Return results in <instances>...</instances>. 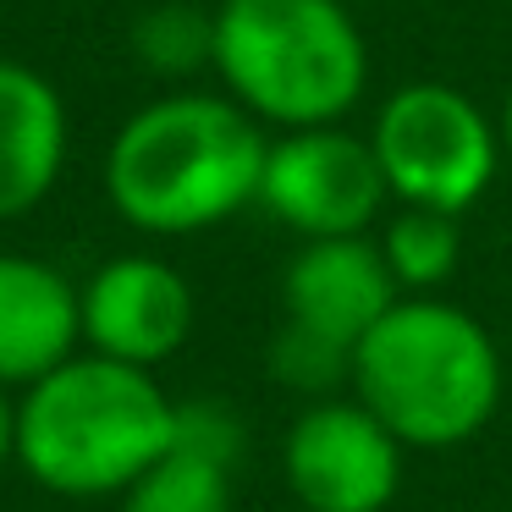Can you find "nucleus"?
Masks as SVG:
<instances>
[{"mask_svg": "<svg viewBox=\"0 0 512 512\" xmlns=\"http://www.w3.org/2000/svg\"><path fill=\"white\" fill-rule=\"evenodd\" d=\"M265 149V127L232 94L171 89L116 127L105 199L133 232L199 237L259 204Z\"/></svg>", "mask_w": 512, "mask_h": 512, "instance_id": "f257e3e1", "label": "nucleus"}, {"mask_svg": "<svg viewBox=\"0 0 512 512\" xmlns=\"http://www.w3.org/2000/svg\"><path fill=\"white\" fill-rule=\"evenodd\" d=\"M347 391L408 452H457L501 413L507 358L463 303L402 292L353 347Z\"/></svg>", "mask_w": 512, "mask_h": 512, "instance_id": "f03ea898", "label": "nucleus"}, {"mask_svg": "<svg viewBox=\"0 0 512 512\" xmlns=\"http://www.w3.org/2000/svg\"><path fill=\"white\" fill-rule=\"evenodd\" d=\"M177 397L155 369L78 353L17 391V468L67 501L122 496L155 457L171 452Z\"/></svg>", "mask_w": 512, "mask_h": 512, "instance_id": "7ed1b4c3", "label": "nucleus"}, {"mask_svg": "<svg viewBox=\"0 0 512 512\" xmlns=\"http://www.w3.org/2000/svg\"><path fill=\"white\" fill-rule=\"evenodd\" d=\"M210 72L259 127L298 133L358 111L369 45L353 0H221Z\"/></svg>", "mask_w": 512, "mask_h": 512, "instance_id": "20e7f679", "label": "nucleus"}, {"mask_svg": "<svg viewBox=\"0 0 512 512\" xmlns=\"http://www.w3.org/2000/svg\"><path fill=\"white\" fill-rule=\"evenodd\" d=\"M369 149L397 204L468 215L501 166V133L463 89L441 78L402 83L380 100Z\"/></svg>", "mask_w": 512, "mask_h": 512, "instance_id": "39448f33", "label": "nucleus"}, {"mask_svg": "<svg viewBox=\"0 0 512 512\" xmlns=\"http://www.w3.org/2000/svg\"><path fill=\"white\" fill-rule=\"evenodd\" d=\"M386 177L375 166L369 133L298 127L276 133L259 171V210H270L287 232L309 237H364L386 210Z\"/></svg>", "mask_w": 512, "mask_h": 512, "instance_id": "423d86ee", "label": "nucleus"}, {"mask_svg": "<svg viewBox=\"0 0 512 512\" xmlns=\"http://www.w3.org/2000/svg\"><path fill=\"white\" fill-rule=\"evenodd\" d=\"M408 446L358 397H320L287 424L281 474L303 512H386L402 490Z\"/></svg>", "mask_w": 512, "mask_h": 512, "instance_id": "0eeeda50", "label": "nucleus"}, {"mask_svg": "<svg viewBox=\"0 0 512 512\" xmlns=\"http://www.w3.org/2000/svg\"><path fill=\"white\" fill-rule=\"evenodd\" d=\"M83 347L160 369L193 336V287L160 254H116L78 287Z\"/></svg>", "mask_w": 512, "mask_h": 512, "instance_id": "6e6552de", "label": "nucleus"}, {"mask_svg": "<svg viewBox=\"0 0 512 512\" xmlns=\"http://www.w3.org/2000/svg\"><path fill=\"white\" fill-rule=\"evenodd\" d=\"M397 298H402V287L391 281L380 243L369 232L364 237H309L287 259V276H281L287 320L336 347H347V353L364 342V331Z\"/></svg>", "mask_w": 512, "mask_h": 512, "instance_id": "1a4fd4ad", "label": "nucleus"}, {"mask_svg": "<svg viewBox=\"0 0 512 512\" xmlns=\"http://www.w3.org/2000/svg\"><path fill=\"white\" fill-rule=\"evenodd\" d=\"M83 347L78 281L50 259L0 248V386L23 391Z\"/></svg>", "mask_w": 512, "mask_h": 512, "instance_id": "9d476101", "label": "nucleus"}, {"mask_svg": "<svg viewBox=\"0 0 512 512\" xmlns=\"http://www.w3.org/2000/svg\"><path fill=\"white\" fill-rule=\"evenodd\" d=\"M72 149L61 89L28 61H0V221L39 210L56 193Z\"/></svg>", "mask_w": 512, "mask_h": 512, "instance_id": "9b49d317", "label": "nucleus"}, {"mask_svg": "<svg viewBox=\"0 0 512 512\" xmlns=\"http://www.w3.org/2000/svg\"><path fill=\"white\" fill-rule=\"evenodd\" d=\"M380 259L402 292H441L463 265V215L430 204H397L380 226Z\"/></svg>", "mask_w": 512, "mask_h": 512, "instance_id": "f8f14e48", "label": "nucleus"}, {"mask_svg": "<svg viewBox=\"0 0 512 512\" xmlns=\"http://www.w3.org/2000/svg\"><path fill=\"white\" fill-rule=\"evenodd\" d=\"M232 468L237 463L171 441V452L155 457L116 501L122 512H232Z\"/></svg>", "mask_w": 512, "mask_h": 512, "instance_id": "ddd939ff", "label": "nucleus"}, {"mask_svg": "<svg viewBox=\"0 0 512 512\" xmlns=\"http://www.w3.org/2000/svg\"><path fill=\"white\" fill-rule=\"evenodd\" d=\"M133 56L149 78H193L215 56V12H199L188 0H160L133 23Z\"/></svg>", "mask_w": 512, "mask_h": 512, "instance_id": "4468645a", "label": "nucleus"}, {"mask_svg": "<svg viewBox=\"0 0 512 512\" xmlns=\"http://www.w3.org/2000/svg\"><path fill=\"white\" fill-rule=\"evenodd\" d=\"M270 380L287 391H298V397L320 402V397H336V386H347V375H353V353L336 342H325V336L303 331V325L281 320V331L270 336Z\"/></svg>", "mask_w": 512, "mask_h": 512, "instance_id": "2eb2a0df", "label": "nucleus"}, {"mask_svg": "<svg viewBox=\"0 0 512 512\" xmlns=\"http://www.w3.org/2000/svg\"><path fill=\"white\" fill-rule=\"evenodd\" d=\"M177 446H193V452H210L221 457V463H237L243 457V419H237L232 402L221 397H193V402H177V435H171Z\"/></svg>", "mask_w": 512, "mask_h": 512, "instance_id": "dca6fc26", "label": "nucleus"}, {"mask_svg": "<svg viewBox=\"0 0 512 512\" xmlns=\"http://www.w3.org/2000/svg\"><path fill=\"white\" fill-rule=\"evenodd\" d=\"M17 463V397L0 386V468Z\"/></svg>", "mask_w": 512, "mask_h": 512, "instance_id": "f3484780", "label": "nucleus"}, {"mask_svg": "<svg viewBox=\"0 0 512 512\" xmlns=\"http://www.w3.org/2000/svg\"><path fill=\"white\" fill-rule=\"evenodd\" d=\"M496 133H501V149L512 155V83H507V100H501V116H496Z\"/></svg>", "mask_w": 512, "mask_h": 512, "instance_id": "a211bd4d", "label": "nucleus"}]
</instances>
